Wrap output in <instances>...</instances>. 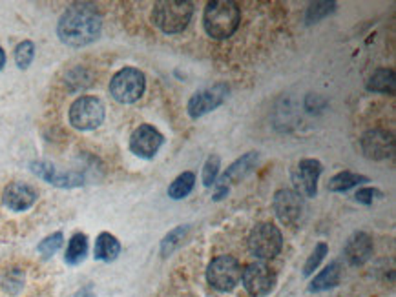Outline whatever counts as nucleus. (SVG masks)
Listing matches in <instances>:
<instances>
[{"instance_id": "obj_1", "label": "nucleus", "mask_w": 396, "mask_h": 297, "mask_svg": "<svg viewBox=\"0 0 396 297\" xmlns=\"http://www.w3.org/2000/svg\"><path fill=\"white\" fill-rule=\"evenodd\" d=\"M101 15L93 8L84 4L71 5L65 15L60 16L59 33L60 40L68 46H86L93 43L101 33Z\"/></svg>"}, {"instance_id": "obj_2", "label": "nucleus", "mask_w": 396, "mask_h": 297, "mask_svg": "<svg viewBox=\"0 0 396 297\" xmlns=\"http://www.w3.org/2000/svg\"><path fill=\"white\" fill-rule=\"evenodd\" d=\"M241 22L240 5L231 0L209 2L203 13V26L207 35L218 40L232 37Z\"/></svg>"}, {"instance_id": "obj_3", "label": "nucleus", "mask_w": 396, "mask_h": 297, "mask_svg": "<svg viewBox=\"0 0 396 297\" xmlns=\"http://www.w3.org/2000/svg\"><path fill=\"white\" fill-rule=\"evenodd\" d=\"M194 15V4L188 0H161L154 5L152 21L161 32L181 33Z\"/></svg>"}, {"instance_id": "obj_4", "label": "nucleus", "mask_w": 396, "mask_h": 297, "mask_svg": "<svg viewBox=\"0 0 396 297\" xmlns=\"http://www.w3.org/2000/svg\"><path fill=\"white\" fill-rule=\"evenodd\" d=\"M146 77L137 68H124L113 75L110 82V93L121 104H132L139 101L145 93Z\"/></svg>"}, {"instance_id": "obj_5", "label": "nucleus", "mask_w": 396, "mask_h": 297, "mask_svg": "<svg viewBox=\"0 0 396 297\" xmlns=\"http://www.w3.org/2000/svg\"><path fill=\"white\" fill-rule=\"evenodd\" d=\"M283 235L272 223H259L248 235V250L257 259H274L281 252Z\"/></svg>"}, {"instance_id": "obj_6", "label": "nucleus", "mask_w": 396, "mask_h": 297, "mask_svg": "<svg viewBox=\"0 0 396 297\" xmlns=\"http://www.w3.org/2000/svg\"><path fill=\"white\" fill-rule=\"evenodd\" d=\"M104 121V104L97 97H80L70 108V122L77 130H95Z\"/></svg>"}, {"instance_id": "obj_7", "label": "nucleus", "mask_w": 396, "mask_h": 297, "mask_svg": "<svg viewBox=\"0 0 396 297\" xmlns=\"http://www.w3.org/2000/svg\"><path fill=\"white\" fill-rule=\"evenodd\" d=\"M207 279H209V283L216 290L231 292L232 288H236V285L241 279L240 263L234 257H231V255H220V257H216L209 265Z\"/></svg>"}, {"instance_id": "obj_8", "label": "nucleus", "mask_w": 396, "mask_h": 297, "mask_svg": "<svg viewBox=\"0 0 396 297\" xmlns=\"http://www.w3.org/2000/svg\"><path fill=\"white\" fill-rule=\"evenodd\" d=\"M272 206L279 221L287 226H296L305 213L303 197L298 195L294 190H289V188H283V190H278L274 193Z\"/></svg>"}, {"instance_id": "obj_9", "label": "nucleus", "mask_w": 396, "mask_h": 297, "mask_svg": "<svg viewBox=\"0 0 396 297\" xmlns=\"http://www.w3.org/2000/svg\"><path fill=\"white\" fill-rule=\"evenodd\" d=\"M323 166L320 161L316 159H303L300 161L296 168L292 170V185H294V191L298 195L316 197L318 193V179H320Z\"/></svg>"}, {"instance_id": "obj_10", "label": "nucleus", "mask_w": 396, "mask_h": 297, "mask_svg": "<svg viewBox=\"0 0 396 297\" xmlns=\"http://www.w3.org/2000/svg\"><path fill=\"white\" fill-rule=\"evenodd\" d=\"M360 146H362V152L367 159H389L395 154V137H393L391 132L376 128V130H369L362 135Z\"/></svg>"}, {"instance_id": "obj_11", "label": "nucleus", "mask_w": 396, "mask_h": 297, "mask_svg": "<svg viewBox=\"0 0 396 297\" xmlns=\"http://www.w3.org/2000/svg\"><path fill=\"white\" fill-rule=\"evenodd\" d=\"M241 281L243 287L251 296L263 297L270 294L276 285V276H274L270 268L261 263H252L241 272Z\"/></svg>"}, {"instance_id": "obj_12", "label": "nucleus", "mask_w": 396, "mask_h": 297, "mask_svg": "<svg viewBox=\"0 0 396 297\" xmlns=\"http://www.w3.org/2000/svg\"><path fill=\"white\" fill-rule=\"evenodd\" d=\"M163 143H165V137L157 128L150 126V124H141L139 128H135L130 137V150L137 157L154 159Z\"/></svg>"}, {"instance_id": "obj_13", "label": "nucleus", "mask_w": 396, "mask_h": 297, "mask_svg": "<svg viewBox=\"0 0 396 297\" xmlns=\"http://www.w3.org/2000/svg\"><path fill=\"white\" fill-rule=\"evenodd\" d=\"M229 97V86L216 84L212 88H207L203 91H198L192 99L188 101V113L192 119H199L207 113L214 112L216 108H220Z\"/></svg>"}, {"instance_id": "obj_14", "label": "nucleus", "mask_w": 396, "mask_h": 297, "mask_svg": "<svg viewBox=\"0 0 396 297\" xmlns=\"http://www.w3.org/2000/svg\"><path fill=\"white\" fill-rule=\"evenodd\" d=\"M2 201L13 212H24L37 201V191L26 182H11L4 190Z\"/></svg>"}, {"instance_id": "obj_15", "label": "nucleus", "mask_w": 396, "mask_h": 297, "mask_svg": "<svg viewBox=\"0 0 396 297\" xmlns=\"http://www.w3.org/2000/svg\"><path fill=\"white\" fill-rule=\"evenodd\" d=\"M32 170L37 174L38 177H43L44 180H48L49 185L60 186V188H73V186L82 185V176L79 174H70V171H59L54 165L38 161L33 163Z\"/></svg>"}, {"instance_id": "obj_16", "label": "nucleus", "mask_w": 396, "mask_h": 297, "mask_svg": "<svg viewBox=\"0 0 396 297\" xmlns=\"http://www.w3.org/2000/svg\"><path fill=\"white\" fill-rule=\"evenodd\" d=\"M373 255V239L365 232H356L349 237L345 244V259L353 266H360L367 263Z\"/></svg>"}, {"instance_id": "obj_17", "label": "nucleus", "mask_w": 396, "mask_h": 297, "mask_svg": "<svg viewBox=\"0 0 396 297\" xmlns=\"http://www.w3.org/2000/svg\"><path fill=\"white\" fill-rule=\"evenodd\" d=\"M257 159H259L257 152H248V154H245L241 159H237L236 163H232V165L226 168L225 174L218 179V185L229 186L237 182V180L245 179V177L254 170V166L257 165Z\"/></svg>"}, {"instance_id": "obj_18", "label": "nucleus", "mask_w": 396, "mask_h": 297, "mask_svg": "<svg viewBox=\"0 0 396 297\" xmlns=\"http://www.w3.org/2000/svg\"><path fill=\"white\" fill-rule=\"evenodd\" d=\"M340 277H342V266L338 261L331 263V265L327 266L325 270H321L316 277H314V281L311 283V287L309 290L311 292H323V290H329V288L336 287L338 283H340Z\"/></svg>"}, {"instance_id": "obj_19", "label": "nucleus", "mask_w": 396, "mask_h": 297, "mask_svg": "<svg viewBox=\"0 0 396 297\" xmlns=\"http://www.w3.org/2000/svg\"><path fill=\"white\" fill-rule=\"evenodd\" d=\"M396 88V77L393 69L382 68L376 69L373 77L367 82V90L376 91V93H386V95H393Z\"/></svg>"}, {"instance_id": "obj_20", "label": "nucleus", "mask_w": 396, "mask_h": 297, "mask_svg": "<svg viewBox=\"0 0 396 297\" xmlns=\"http://www.w3.org/2000/svg\"><path fill=\"white\" fill-rule=\"evenodd\" d=\"M364 182H369V177L360 176V174H353V171H340L336 176L332 177L327 185V190L336 191V193H343V191H349L351 188L358 185H364Z\"/></svg>"}, {"instance_id": "obj_21", "label": "nucleus", "mask_w": 396, "mask_h": 297, "mask_svg": "<svg viewBox=\"0 0 396 297\" xmlns=\"http://www.w3.org/2000/svg\"><path fill=\"white\" fill-rule=\"evenodd\" d=\"M93 254H95V259L99 261H113L121 254V244L112 234L104 232L97 237Z\"/></svg>"}, {"instance_id": "obj_22", "label": "nucleus", "mask_w": 396, "mask_h": 297, "mask_svg": "<svg viewBox=\"0 0 396 297\" xmlns=\"http://www.w3.org/2000/svg\"><path fill=\"white\" fill-rule=\"evenodd\" d=\"M194 186H196V176L192 171H183L181 176L174 179V182L168 188V197L176 199V201L185 199L194 190Z\"/></svg>"}, {"instance_id": "obj_23", "label": "nucleus", "mask_w": 396, "mask_h": 297, "mask_svg": "<svg viewBox=\"0 0 396 297\" xmlns=\"http://www.w3.org/2000/svg\"><path fill=\"white\" fill-rule=\"evenodd\" d=\"M88 254V239L84 234H75L70 239L68 250H66L65 259L68 265H79L80 261H84Z\"/></svg>"}, {"instance_id": "obj_24", "label": "nucleus", "mask_w": 396, "mask_h": 297, "mask_svg": "<svg viewBox=\"0 0 396 297\" xmlns=\"http://www.w3.org/2000/svg\"><path fill=\"white\" fill-rule=\"evenodd\" d=\"M188 230H190V226L185 224V226H177V228H174L172 232H168V235H166V237L163 239V243H161V254L170 255L174 250L179 248L183 241H185V237H187Z\"/></svg>"}, {"instance_id": "obj_25", "label": "nucleus", "mask_w": 396, "mask_h": 297, "mask_svg": "<svg viewBox=\"0 0 396 297\" xmlns=\"http://www.w3.org/2000/svg\"><path fill=\"white\" fill-rule=\"evenodd\" d=\"M2 288L4 292H8L10 296H16L24 288V274L21 270H8L2 277Z\"/></svg>"}, {"instance_id": "obj_26", "label": "nucleus", "mask_w": 396, "mask_h": 297, "mask_svg": "<svg viewBox=\"0 0 396 297\" xmlns=\"http://www.w3.org/2000/svg\"><path fill=\"white\" fill-rule=\"evenodd\" d=\"M220 155H210L203 166V185L207 186V188H210V186H214L216 182H218V179H220Z\"/></svg>"}, {"instance_id": "obj_27", "label": "nucleus", "mask_w": 396, "mask_h": 297, "mask_svg": "<svg viewBox=\"0 0 396 297\" xmlns=\"http://www.w3.org/2000/svg\"><path fill=\"white\" fill-rule=\"evenodd\" d=\"M334 10H336V2H314V4H311L309 11H307V22L309 24L320 22L321 19L331 15Z\"/></svg>"}, {"instance_id": "obj_28", "label": "nucleus", "mask_w": 396, "mask_h": 297, "mask_svg": "<svg viewBox=\"0 0 396 297\" xmlns=\"http://www.w3.org/2000/svg\"><path fill=\"white\" fill-rule=\"evenodd\" d=\"M33 57H35V44L32 40H24L16 46L15 60L19 68L26 69L33 62Z\"/></svg>"}, {"instance_id": "obj_29", "label": "nucleus", "mask_w": 396, "mask_h": 297, "mask_svg": "<svg viewBox=\"0 0 396 297\" xmlns=\"http://www.w3.org/2000/svg\"><path fill=\"white\" fill-rule=\"evenodd\" d=\"M327 252H329V246H327L325 243L316 244V248H314V252L311 254L309 261L305 263V268H303V274H305V276H311L312 272L316 270L321 261H323V257L327 255Z\"/></svg>"}, {"instance_id": "obj_30", "label": "nucleus", "mask_w": 396, "mask_h": 297, "mask_svg": "<svg viewBox=\"0 0 396 297\" xmlns=\"http://www.w3.org/2000/svg\"><path fill=\"white\" fill-rule=\"evenodd\" d=\"M60 246H62V234L57 232V234L49 235V237H46L43 243L38 244V252H40L44 257H49V255H54Z\"/></svg>"}, {"instance_id": "obj_31", "label": "nucleus", "mask_w": 396, "mask_h": 297, "mask_svg": "<svg viewBox=\"0 0 396 297\" xmlns=\"http://www.w3.org/2000/svg\"><path fill=\"white\" fill-rule=\"evenodd\" d=\"M382 193L378 190H375V188H369V186H365V188H360L358 191H356V195H354V199L358 202H362V204H365V206H369V204H373V199L375 197H380Z\"/></svg>"}, {"instance_id": "obj_32", "label": "nucleus", "mask_w": 396, "mask_h": 297, "mask_svg": "<svg viewBox=\"0 0 396 297\" xmlns=\"http://www.w3.org/2000/svg\"><path fill=\"white\" fill-rule=\"evenodd\" d=\"M4 64H5V54H4V49L0 48V69L4 68Z\"/></svg>"}]
</instances>
